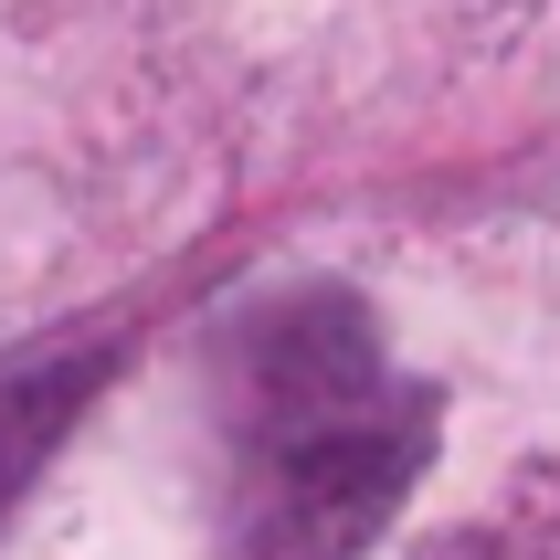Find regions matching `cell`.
Instances as JSON below:
<instances>
[{"mask_svg": "<svg viewBox=\"0 0 560 560\" xmlns=\"http://www.w3.org/2000/svg\"><path fill=\"white\" fill-rule=\"evenodd\" d=\"M434 455V402L381 360L349 296H285L233 360L244 560H360Z\"/></svg>", "mask_w": 560, "mask_h": 560, "instance_id": "6da1fadb", "label": "cell"}, {"mask_svg": "<svg viewBox=\"0 0 560 560\" xmlns=\"http://www.w3.org/2000/svg\"><path fill=\"white\" fill-rule=\"evenodd\" d=\"M95 371H106V349H43L22 371H0V518L32 487V466L54 455V434L74 423V402L95 392Z\"/></svg>", "mask_w": 560, "mask_h": 560, "instance_id": "7a4b0ae2", "label": "cell"}]
</instances>
